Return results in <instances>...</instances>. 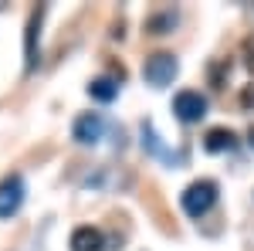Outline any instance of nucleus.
I'll list each match as a JSON object with an SVG mask.
<instances>
[{"mask_svg": "<svg viewBox=\"0 0 254 251\" xmlns=\"http://www.w3.org/2000/svg\"><path fill=\"white\" fill-rule=\"evenodd\" d=\"M217 193L220 190H217L214 180H193L187 190L180 193V207H183L187 217H203L217 204Z\"/></svg>", "mask_w": 254, "mask_h": 251, "instance_id": "obj_1", "label": "nucleus"}, {"mask_svg": "<svg viewBox=\"0 0 254 251\" xmlns=\"http://www.w3.org/2000/svg\"><path fill=\"white\" fill-rule=\"evenodd\" d=\"M176 72H180V61H176V55H170V51H156V55H149L146 65H142V78H146L153 88H166L176 78Z\"/></svg>", "mask_w": 254, "mask_h": 251, "instance_id": "obj_2", "label": "nucleus"}, {"mask_svg": "<svg viewBox=\"0 0 254 251\" xmlns=\"http://www.w3.org/2000/svg\"><path fill=\"white\" fill-rule=\"evenodd\" d=\"M173 112L180 122L193 126V122H200V119L207 116V95H200L196 88H183V92L173 95Z\"/></svg>", "mask_w": 254, "mask_h": 251, "instance_id": "obj_3", "label": "nucleus"}, {"mask_svg": "<svg viewBox=\"0 0 254 251\" xmlns=\"http://www.w3.org/2000/svg\"><path fill=\"white\" fill-rule=\"evenodd\" d=\"M105 116L102 112H81L75 122H71V139L81 143V146H95L98 139L105 136Z\"/></svg>", "mask_w": 254, "mask_h": 251, "instance_id": "obj_4", "label": "nucleus"}, {"mask_svg": "<svg viewBox=\"0 0 254 251\" xmlns=\"http://www.w3.org/2000/svg\"><path fill=\"white\" fill-rule=\"evenodd\" d=\"M24 193H27V187H24L20 173L3 176L0 180V217H14L20 211V204H24Z\"/></svg>", "mask_w": 254, "mask_h": 251, "instance_id": "obj_5", "label": "nucleus"}, {"mask_svg": "<svg viewBox=\"0 0 254 251\" xmlns=\"http://www.w3.org/2000/svg\"><path fill=\"white\" fill-rule=\"evenodd\" d=\"M41 20H44V7H34L27 17V34H24V55H27V72L38 65V41H41Z\"/></svg>", "mask_w": 254, "mask_h": 251, "instance_id": "obj_6", "label": "nucleus"}, {"mask_svg": "<svg viewBox=\"0 0 254 251\" xmlns=\"http://www.w3.org/2000/svg\"><path fill=\"white\" fill-rule=\"evenodd\" d=\"M105 248V234L92 228V224H81L71 231V251H102Z\"/></svg>", "mask_w": 254, "mask_h": 251, "instance_id": "obj_7", "label": "nucleus"}, {"mask_svg": "<svg viewBox=\"0 0 254 251\" xmlns=\"http://www.w3.org/2000/svg\"><path fill=\"white\" fill-rule=\"evenodd\" d=\"M237 146V136L227 129V126H217V129H207L203 136V150L207 153H231Z\"/></svg>", "mask_w": 254, "mask_h": 251, "instance_id": "obj_8", "label": "nucleus"}, {"mask_svg": "<svg viewBox=\"0 0 254 251\" xmlns=\"http://www.w3.org/2000/svg\"><path fill=\"white\" fill-rule=\"evenodd\" d=\"M88 95L95 98V102H112V98L119 95V82L109 75H98L88 82Z\"/></svg>", "mask_w": 254, "mask_h": 251, "instance_id": "obj_9", "label": "nucleus"}, {"mask_svg": "<svg viewBox=\"0 0 254 251\" xmlns=\"http://www.w3.org/2000/svg\"><path fill=\"white\" fill-rule=\"evenodd\" d=\"M176 24V14L173 10H166V14H156V17H149V24H146V31L149 34H170Z\"/></svg>", "mask_w": 254, "mask_h": 251, "instance_id": "obj_10", "label": "nucleus"}, {"mask_svg": "<svg viewBox=\"0 0 254 251\" xmlns=\"http://www.w3.org/2000/svg\"><path fill=\"white\" fill-rule=\"evenodd\" d=\"M248 146H251V150H254V126H251V129H248Z\"/></svg>", "mask_w": 254, "mask_h": 251, "instance_id": "obj_11", "label": "nucleus"}]
</instances>
